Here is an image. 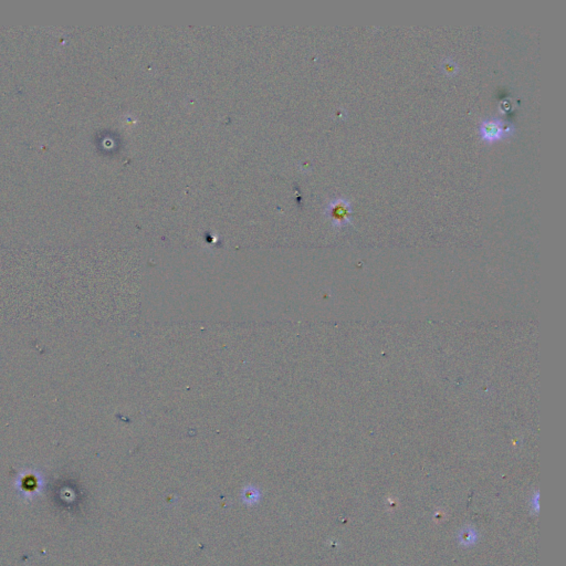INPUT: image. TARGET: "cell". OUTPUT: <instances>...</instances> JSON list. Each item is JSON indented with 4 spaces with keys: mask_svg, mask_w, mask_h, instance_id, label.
Instances as JSON below:
<instances>
[{
    "mask_svg": "<svg viewBox=\"0 0 566 566\" xmlns=\"http://www.w3.org/2000/svg\"><path fill=\"white\" fill-rule=\"evenodd\" d=\"M325 215L332 222L334 227L346 226L351 223V204L349 200L344 198H336L326 206Z\"/></svg>",
    "mask_w": 566,
    "mask_h": 566,
    "instance_id": "1",
    "label": "cell"
},
{
    "mask_svg": "<svg viewBox=\"0 0 566 566\" xmlns=\"http://www.w3.org/2000/svg\"><path fill=\"white\" fill-rule=\"evenodd\" d=\"M480 135L482 136L483 140L493 142L496 140H500L501 137L505 136L507 133H510L511 127L505 122H502L498 119H491L483 121L480 126Z\"/></svg>",
    "mask_w": 566,
    "mask_h": 566,
    "instance_id": "2",
    "label": "cell"
},
{
    "mask_svg": "<svg viewBox=\"0 0 566 566\" xmlns=\"http://www.w3.org/2000/svg\"><path fill=\"white\" fill-rule=\"evenodd\" d=\"M460 544L462 545H471L475 542V538H477V533H475V531L471 530L467 528L466 530H462L460 532Z\"/></svg>",
    "mask_w": 566,
    "mask_h": 566,
    "instance_id": "3",
    "label": "cell"
},
{
    "mask_svg": "<svg viewBox=\"0 0 566 566\" xmlns=\"http://www.w3.org/2000/svg\"><path fill=\"white\" fill-rule=\"evenodd\" d=\"M444 70L448 73H454L457 72V66H455L454 62H445Z\"/></svg>",
    "mask_w": 566,
    "mask_h": 566,
    "instance_id": "4",
    "label": "cell"
}]
</instances>
